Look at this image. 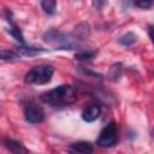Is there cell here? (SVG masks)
I'll list each match as a JSON object with an SVG mask.
<instances>
[{
	"instance_id": "6da1fadb",
	"label": "cell",
	"mask_w": 154,
	"mask_h": 154,
	"mask_svg": "<svg viewBox=\"0 0 154 154\" xmlns=\"http://www.w3.org/2000/svg\"><path fill=\"white\" fill-rule=\"evenodd\" d=\"M42 102L53 107H64L73 103L77 100V94L70 84L58 85L41 95Z\"/></svg>"
},
{
	"instance_id": "7a4b0ae2",
	"label": "cell",
	"mask_w": 154,
	"mask_h": 154,
	"mask_svg": "<svg viewBox=\"0 0 154 154\" xmlns=\"http://www.w3.org/2000/svg\"><path fill=\"white\" fill-rule=\"evenodd\" d=\"M43 41L54 49L71 51L78 47V41L75 35L59 31L57 29H49L42 35Z\"/></svg>"
},
{
	"instance_id": "3957f363",
	"label": "cell",
	"mask_w": 154,
	"mask_h": 154,
	"mask_svg": "<svg viewBox=\"0 0 154 154\" xmlns=\"http://www.w3.org/2000/svg\"><path fill=\"white\" fill-rule=\"evenodd\" d=\"M53 73L54 67L52 65H37L26 72L24 81L28 84H47L51 82Z\"/></svg>"
},
{
	"instance_id": "277c9868",
	"label": "cell",
	"mask_w": 154,
	"mask_h": 154,
	"mask_svg": "<svg viewBox=\"0 0 154 154\" xmlns=\"http://www.w3.org/2000/svg\"><path fill=\"white\" fill-rule=\"evenodd\" d=\"M118 141V128L116 122H109L100 132L96 144L101 148L113 147Z\"/></svg>"
},
{
	"instance_id": "5b68a950",
	"label": "cell",
	"mask_w": 154,
	"mask_h": 154,
	"mask_svg": "<svg viewBox=\"0 0 154 154\" xmlns=\"http://www.w3.org/2000/svg\"><path fill=\"white\" fill-rule=\"evenodd\" d=\"M24 117L25 120L30 124H38L45 119V112L41 106L34 101H29L24 106Z\"/></svg>"
},
{
	"instance_id": "8992f818",
	"label": "cell",
	"mask_w": 154,
	"mask_h": 154,
	"mask_svg": "<svg viewBox=\"0 0 154 154\" xmlns=\"http://www.w3.org/2000/svg\"><path fill=\"white\" fill-rule=\"evenodd\" d=\"M101 116V106L99 105H90L89 107H87L83 112H82V119L87 123H91L95 122L99 117Z\"/></svg>"
},
{
	"instance_id": "52a82bcc",
	"label": "cell",
	"mask_w": 154,
	"mask_h": 154,
	"mask_svg": "<svg viewBox=\"0 0 154 154\" xmlns=\"http://www.w3.org/2000/svg\"><path fill=\"white\" fill-rule=\"evenodd\" d=\"M69 150L71 153H81V154H89L93 153L94 148L93 144L90 142H85V141H78L75 143H71L69 147Z\"/></svg>"
},
{
	"instance_id": "ba28073f",
	"label": "cell",
	"mask_w": 154,
	"mask_h": 154,
	"mask_svg": "<svg viewBox=\"0 0 154 154\" xmlns=\"http://www.w3.org/2000/svg\"><path fill=\"white\" fill-rule=\"evenodd\" d=\"M4 144H5V147H6L10 152H12V153H17V154L28 153V149H26L20 142H18V141H16V140H13V138L6 137V138L4 140Z\"/></svg>"
},
{
	"instance_id": "9c48e42d",
	"label": "cell",
	"mask_w": 154,
	"mask_h": 154,
	"mask_svg": "<svg viewBox=\"0 0 154 154\" xmlns=\"http://www.w3.org/2000/svg\"><path fill=\"white\" fill-rule=\"evenodd\" d=\"M46 49L40 48V47H34V46H18L17 47V52L20 55H26V57H34L37 55L42 52H45Z\"/></svg>"
},
{
	"instance_id": "30bf717a",
	"label": "cell",
	"mask_w": 154,
	"mask_h": 154,
	"mask_svg": "<svg viewBox=\"0 0 154 154\" xmlns=\"http://www.w3.org/2000/svg\"><path fill=\"white\" fill-rule=\"evenodd\" d=\"M122 72H123V65H122V63H116V64H113L109 67L108 78L111 81H118L120 78V76H122Z\"/></svg>"
},
{
	"instance_id": "8fae6325",
	"label": "cell",
	"mask_w": 154,
	"mask_h": 154,
	"mask_svg": "<svg viewBox=\"0 0 154 154\" xmlns=\"http://www.w3.org/2000/svg\"><path fill=\"white\" fill-rule=\"evenodd\" d=\"M136 40H137L136 34H134L132 31H128V32H125L124 35H122V36L118 38V42H119L120 45L128 47V46L134 45V43L136 42Z\"/></svg>"
},
{
	"instance_id": "7c38bea8",
	"label": "cell",
	"mask_w": 154,
	"mask_h": 154,
	"mask_svg": "<svg viewBox=\"0 0 154 154\" xmlns=\"http://www.w3.org/2000/svg\"><path fill=\"white\" fill-rule=\"evenodd\" d=\"M8 32H10V35H11L16 41H18V42H20V43H24V36H23V34H22L19 26H18L17 24H14V22L10 23Z\"/></svg>"
},
{
	"instance_id": "4fadbf2b",
	"label": "cell",
	"mask_w": 154,
	"mask_h": 154,
	"mask_svg": "<svg viewBox=\"0 0 154 154\" xmlns=\"http://www.w3.org/2000/svg\"><path fill=\"white\" fill-rule=\"evenodd\" d=\"M41 7L47 14H54L57 10V0H41Z\"/></svg>"
},
{
	"instance_id": "5bb4252c",
	"label": "cell",
	"mask_w": 154,
	"mask_h": 154,
	"mask_svg": "<svg viewBox=\"0 0 154 154\" xmlns=\"http://www.w3.org/2000/svg\"><path fill=\"white\" fill-rule=\"evenodd\" d=\"M90 30H89V24L88 23H81L75 28V36L77 38H82L85 37L87 35H89Z\"/></svg>"
},
{
	"instance_id": "9a60e30c",
	"label": "cell",
	"mask_w": 154,
	"mask_h": 154,
	"mask_svg": "<svg viewBox=\"0 0 154 154\" xmlns=\"http://www.w3.org/2000/svg\"><path fill=\"white\" fill-rule=\"evenodd\" d=\"M96 51H84V52H78L75 54L76 60H89L96 55Z\"/></svg>"
},
{
	"instance_id": "2e32d148",
	"label": "cell",
	"mask_w": 154,
	"mask_h": 154,
	"mask_svg": "<svg viewBox=\"0 0 154 154\" xmlns=\"http://www.w3.org/2000/svg\"><path fill=\"white\" fill-rule=\"evenodd\" d=\"M131 1V4L135 6V7H138V8H150L153 5H154V0H129Z\"/></svg>"
},
{
	"instance_id": "e0dca14e",
	"label": "cell",
	"mask_w": 154,
	"mask_h": 154,
	"mask_svg": "<svg viewBox=\"0 0 154 154\" xmlns=\"http://www.w3.org/2000/svg\"><path fill=\"white\" fill-rule=\"evenodd\" d=\"M19 53L16 51H10V49H2L1 51V59L2 60H12V59H17L19 58Z\"/></svg>"
},
{
	"instance_id": "ac0fdd59",
	"label": "cell",
	"mask_w": 154,
	"mask_h": 154,
	"mask_svg": "<svg viewBox=\"0 0 154 154\" xmlns=\"http://www.w3.org/2000/svg\"><path fill=\"white\" fill-rule=\"evenodd\" d=\"M78 71H81L83 75H87V76H90V77H95V78H102V75L101 73H97V72H94L91 70H88V69H84L82 66L78 67Z\"/></svg>"
},
{
	"instance_id": "d6986e66",
	"label": "cell",
	"mask_w": 154,
	"mask_h": 154,
	"mask_svg": "<svg viewBox=\"0 0 154 154\" xmlns=\"http://www.w3.org/2000/svg\"><path fill=\"white\" fill-rule=\"evenodd\" d=\"M91 4L94 6V8L96 10H101L105 5V0H91Z\"/></svg>"
},
{
	"instance_id": "ffe728a7",
	"label": "cell",
	"mask_w": 154,
	"mask_h": 154,
	"mask_svg": "<svg viewBox=\"0 0 154 154\" xmlns=\"http://www.w3.org/2000/svg\"><path fill=\"white\" fill-rule=\"evenodd\" d=\"M148 36H149L152 43L154 45V25H148Z\"/></svg>"
},
{
	"instance_id": "44dd1931",
	"label": "cell",
	"mask_w": 154,
	"mask_h": 154,
	"mask_svg": "<svg viewBox=\"0 0 154 154\" xmlns=\"http://www.w3.org/2000/svg\"><path fill=\"white\" fill-rule=\"evenodd\" d=\"M153 136H154V128H153Z\"/></svg>"
}]
</instances>
